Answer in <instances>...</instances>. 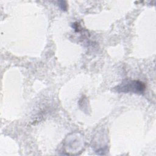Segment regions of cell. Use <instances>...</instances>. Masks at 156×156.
<instances>
[{
    "label": "cell",
    "instance_id": "cell-1",
    "mask_svg": "<svg viewBox=\"0 0 156 156\" xmlns=\"http://www.w3.org/2000/svg\"><path fill=\"white\" fill-rule=\"evenodd\" d=\"M146 88L144 83L138 80H125L114 89L118 93H143Z\"/></svg>",
    "mask_w": 156,
    "mask_h": 156
}]
</instances>
